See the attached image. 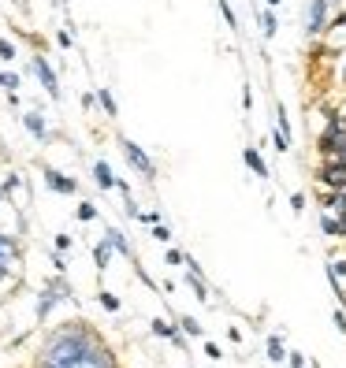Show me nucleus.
<instances>
[{"instance_id": "nucleus-20", "label": "nucleus", "mask_w": 346, "mask_h": 368, "mask_svg": "<svg viewBox=\"0 0 346 368\" xmlns=\"http://www.w3.org/2000/svg\"><path fill=\"white\" fill-rule=\"evenodd\" d=\"M220 4V15H223V23H228V30H238V15H235V8L228 4V0H216Z\"/></svg>"}, {"instance_id": "nucleus-36", "label": "nucleus", "mask_w": 346, "mask_h": 368, "mask_svg": "<svg viewBox=\"0 0 346 368\" xmlns=\"http://www.w3.org/2000/svg\"><path fill=\"white\" fill-rule=\"evenodd\" d=\"M56 249L63 253V249H71V234H56Z\"/></svg>"}, {"instance_id": "nucleus-15", "label": "nucleus", "mask_w": 346, "mask_h": 368, "mask_svg": "<svg viewBox=\"0 0 346 368\" xmlns=\"http://www.w3.org/2000/svg\"><path fill=\"white\" fill-rule=\"evenodd\" d=\"M104 239H109V246L116 249L119 257H130V242H127V234L119 227H109V231H104Z\"/></svg>"}, {"instance_id": "nucleus-16", "label": "nucleus", "mask_w": 346, "mask_h": 368, "mask_svg": "<svg viewBox=\"0 0 346 368\" xmlns=\"http://www.w3.org/2000/svg\"><path fill=\"white\" fill-rule=\"evenodd\" d=\"M186 286L194 291V298H197V301H209V286H205V279H202V272L186 268Z\"/></svg>"}, {"instance_id": "nucleus-47", "label": "nucleus", "mask_w": 346, "mask_h": 368, "mask_svg": "<svg viewBox=\"0 0 346 368\" xmlns=\"http://www.w3.org/2000/svg\"><path fill=\"white\" fill-rule=\"evenodd\" d=\"M60 4H68V0H60Z\"/></svg>"}, {"instance_id": "nucleus-21", "label": "nucleus", "mask_w": 346, "mask_h": 368, "mask_svg": "<svg viewBox=\"0 0 346 368\" xmlns=\"http://www.w3.org/2000/svg\"><path fill=\"white\" fill-rule=\"evenodd\" d=\"M272 149H276V153H283V156L290 153V138H287V134H283V130H279V127L272 130Z\"/></svg>"}, {"instance_id": "nucleus-10", "label": "nucleus", "mask_w": 346, "mask_h": 368, "mask_svg": "<svg viewBox=\"0 0 346 368\" xmlns=\"http://www.w3.org/2000/svg\"><path fill=\"white\" fill-rule=\"evenodd\" d=\"M19 120H23V127L30 130L37 141H49V123H45V115H42V112H23Z\"/></svg>"}, {"instance_id": "nucleus-40", "label": "nucleus", "mask_w": 346, "mask_h": 368, "mask_svg": "<svg viewBox=\"0 0 346 368\" xmlns=\"http://www.w3.org/2000/svg\"><path fill=\"white\" fill-rule=\"evenodd\" d=\"M97 104V94H82V108H93Z\"/></svg>"}, {"instance_id": "nucleus-27", "label": "nucleus", "mask_w": 346, "mask_h": 368, "mask_svg": "<svg viewBox=\"0 0 346 368\" xmlns=\"http://www.w3.org/2000/svg\"><path fill=\"white\" fill-rule=\"evenodd\" d=\"M78 220H82V223H89V220H97V205H89V201H82V205H78Z\"/></svg>"}, {"instance_id": "nucleus-11", "label": "nucleus", "mask_w": 346, "mask_h": 368, "mask_svg": "<svg viewBox=\"0 0 346 368\" xmlns=\"http://www.w3.org/2000/svg\"><path fill=\"white\" fill-rule=\"evenodd\" d=\"M93 182H97L101 190H116V172L109 167V160H93Z\"/></svg>"}, {"instance_id": "nucleus-43", "label": "nucleus", "mask_w": 346, "mask_h": 368, "mask_svg": "<svg viewBox=\"0 0 346 368\" xmlns=\"http://www.w3.org/2000/svg\"><path fill=\"white\" fill-rule=\"evenodd\" d=\"M346 4V0H331V8H342Z\"/></svg>"}, {"instance_id": "nucleus-12", "label": "nucleus", "mask_w": 346, "mask_h": 368, "mask_svg": "<svg viewBox=\"0 0 346 368\" xmlns=\"http://www.w3.org/2000/svg\"><path fill=\"white\" fill-rule=\"evenodd\" d=\"M257 23H261V34L268 37V42H272V37L279 34V15H276V8H268V4H264V8L257 11Z\"/></svg>"}, {"instance_id": "nucleus-37", "label": "nucleus", "mask_w": 346, "mask_h": 368, "mask_svg": "<svg viewBox=\"0 0 346 368\" xmlns=\"http://www.w3.org/2000/svg\"><path fill=\"white\" fill-rule=\"evenodd\" d=\"M135 272H138V279H142V283H145V286H156V283H153V279H149V272H145V268H142V265H135Z\"/></svg>"}, {"instance_id": "nucleus-23", "label": "nucleus", "mask_w": 346, "mask_h": 368, "mask_svg": "<svg viewBox=\"0 0 346 368\" xmlns=\"http://www.w3.org/2000/svg\"><path fill=\"white\" fill-rule=\"evenodd\" d=\"M153 239H156V242H164V246H168L171 239H175V234H171V227H168V223L161 220V223H153Z\"/></svg>"}, {"instance_id": "nucleus-19", "label": "nucleus", "mask_w": 346, "mask_h": 368, "mask_svg": "<svg viewBox=\"0 0 346 368\" xmlns=\"http://www.w3.org/2000/svg\"><path fill=\"white\" fill-rule=\"evenodd\" d=\"M179 327H183V335H190V338H205V327L194 317H179Z\"/></svg>"}, {"instance_id": "nucleus-5", "label": "nucleus", "mask_w": 346, "mask_h": 368, "mask_svg": "<svg viewBox=\"0 0 346 368\" xmlns=\"http://www.w3.org/2000/svg\"><path fill=\"white\" fill-rule=\"evenodd\" d=\"M313 175L324 190H346V164L342 160H321V167Z\"/></svg>"}, {"instance_id": "nucleus-34", "label": "nucleus", "mask_w": 346, "mask_h": 368, "mask_svg": "<svg viewBox=\"0 0 346 368\" xmlns=\"http://www.w3.org/2000/svg\"><path fill=\"white\" fill-rule=\"evenodd\" d=\"M242 108H246V112L254 108V89H249V86H242Z\"/></svg>"}, {"instance_id": "nucleus-4", "label": "nucleus", "mask_w": 346, "mask_h": 368, "mask_svg": "<svg viewBox=\"0 0 346 368\" xmlns=\"http://www.w3.org/2000/svg\"><path fill=\"white\" fill-rule=\"evenodd\" d=\"M30 71L37 75V82H42V89L52 97V101H60V78H56V71L49 68V60L42 56V52H34L30 56Z\"/></svg>"}, {"instance_id": "nucleus-7", "label": "nucleus", "mask_w": 346, "mask_h": 368, "mask_svg": "<svg viewBox=\"0 0 346 368\" xmlns=\"http://www.w3.org/2000/svg\"><path fill=\"white\" fill-rule=\"evenodd\" d=\"M42 179H45V186H49L52 193H63V197H75V193H78V179L63 175L60 167H42Z\"/></svg>"}, {"instance_id": "nucleus-31", "label": "nucleus", "mask_w": 346, "mask_h": 368, "mask_svg": "<svg viewBox=\"0 0 346 368\" xmlns=\"http://www.w3.org/2000/svg\"><path fill=\"white\" fill-rule=\"evenodd\" d=\"M328 30H346V4H342V11H339V15L328 23Z\"/></svg>"}, {"instance_id": "nucleus-33", "label": "nucleus", "mask_w": 346, "mask_h": 368, "mask_svg": "<svg viewBox=\"0 0 346 368\" xmlns=\"http://www.w3.org/2000/svg\"><path fill=\"white\" fill-rule=\"evenodd\" d=\"M19 182H23V179H19L16 172H11V175L4 179V186H0V190H4V193H11V190H16V186H19Z\"/></svg>"}, {"instance_id": "nucleus-6", "label": "nucleus", "mask_w": 346, "mask_h": 368, "mask_svg": "<svg viewBox=\"0 0 346 368\" xmlns=\"http://www.w3.org/2000/svg\"><path fill=\"white\" fill-rule=\"evenodd\" d=\"M71 291H68V283L63 279H52V283H45V291H42V298H37V320H45L52 309H56V301L60 298H68Z\"/></svg>"}, {"instance_id": "nucleus-22", "label": "nucleus", "mask_w": 346, "mask_h": 368, "mask_svg": "<svg viewBox=\"0 0 346 368\" xmlns=\"http://www.w3.org/2000/svg\"><path fill=\"white\" fill-rule=\"evenodd\" d=\"M16 56H19L16 42H8V37H0V60H4V63H11V60H16Z\"/></svg>"}, {"instance_id": "nucleus-44", "label": "nucleus", "mask_w": 346, "mask_h": 368, "mask_svg": "<svg viewBox=\"0 0 346 368\" xmlns=\"http://www.w3.org/2000/svg\"><path fill=\"white\" fill-rule=\"evenodd\" d=\"M339 78H342V86H346V63H342V75H339Z\"/></svg>"}, {"instance_id": "nucleus-26", "label": "nucleus", "mask_w": 346, "mask_h": 368, "mask_svg": "<svg viewBox=\"0 0 346 368\" xmlns=\"http://www.w3.org/2000/svg\"><path fill=\"white\" fill-rule=\"evenodd\" d=\"M97 301H101V305H104V309H109V312H119V298H116V294H109V291H101V294H97Z\"/></svg>"}, {"instance_id": "nucleus-13", "label": "nucleus", "mask_w": 346, "mask_h": 368, "mask_svg": "<svg viewBox=\"0 0 346 368\" xmlns=\"http://www.w3.org/2000/svg\"><path fill=\"white\" fill-rule=\"evenodd\" d=\"M321 231L328 234V239H346V231H342V220L335 212H321Z\"/></svg>"}, {"instance_id": "nucleus-28", "label": "nucleus", "mask_w": 346, "mask_h": 368, "mask_svg": "<svg viewBox=\"0 0 346 368\" xmlns=\"http://www.w3.org/2000/svg\"><path fill=\"white\" fill-rule=\"evenodd\" d=\"M0 86H4V89H16V86H19V75H16V71H0Z\"/></svg>"}, {"instance_id": "nucleus-25", "label": "nucleus", "mask_w": 346, "mask_h": 368, "mask_svg": "<svg viewBox=\"0 0 346 368\" xmlns=\"http://www.w3.org/2000/svg\"><path fill=\"white\" fill-rule=\"evenodd\" d=\"M276 127L290 138V120H287V108H283V104H276Z\"/></svg>"}, {"instance_id": "nucleus-1", "label": "nucleus", "mask_w": 346, "mask_h": 368, "mask_svg": "<svg viewBox=\"0 0 346 368\" xmlns=\"http://www.w3.org/2000/svg\"><path fill=\"white\" fill-rule=\"evenodd\" d=\"M97 343V335L82 324H63L49 335V343L42 346V357H37V368H75L82 361V353Z\"/></svg>"}, {"instance_id": "nucleus-2", "label": "nucleus", "mask_w": 346, "mask_h": 368, "mask_svg": "<svg viewBox=\"0 0 346 368\" xmlns=\"http://www.w3.org/2000/svg\"><path fill=\"white\" fill-rule=\"evenodd\" d=\"M328 23H331V0H305L302 4V34L309 42L328 34Z\"/></svg>"}, {"instance_id": "nucleus-18", "label": "nucleus", "mask_w": 346, "mask_h": 368, "mask_svg": "<svg viewBox=\"0 0 346 368\" xmlns=\"http://www.w3.org/2000/svg\"><path fill=\"white\" fill-rule=\"evenodd\" d=\"M268 361L272 364H283L287 361V346H283V338H279V335H268Z\"/></svg>"}, {"instance_id": "nucleus-38", "label": "nucleus", "mask_w": 346, "mask_h": 368, "mask_svg": "<svg viewBox=\"0 0 346 368\" xmlns=\"http://www.w3.org/2000/svg\"><path fill=\"white\" fill-rule=\"evenodd\" d=\"M138 220H142V223H161V212H142Z\"/></svg>"}, {"instance_id": "nucleus-8", "label": "nucleus", "mask_w": 346, "mask_h": 368, "mask_svg": "<svg viewBox=\"0 0 346 368\" xmlns=\"http://www.w3.org/2000/svg\"><path fill=\"white\" fill-rule=\"evenodd\" d=\"M75 368H116V357H112V350H104L101 338H97V343L82 353V361H78Z\"/></svg>"}, {"instance_id": "nucleus-3", "label": "nucleus", "mask_w": 346, "mask_h": 368, "mask_svg": "<svg viewBox=\"0 0 346 368\" xmlns=\"http://www.w3.org/2000/svg\"><path fill=\"white\" fill-rule=\"evenodd\" d=\"M119 149H123V156H127V164L135 167V172L145 179V182H153L156 179V164L149 160V153H145L138 141H130V138H119Z\"/></svg>"}, {"instance_id": "nucleus-32", "label": "nucleus", "mask_w": 346, "mask_h": 368, "mask_svg": "<svg viewBox=\"0 0 346 368\" xmlns=\"http://www.w3.org/2000/svg\"><path fill=\"white\" fill-rule=\"evenodd\" d=\"M56 42H60V49H71V45H75V37H71V30H60V34H56Z\"/></svg>"}, {"instance_id": "nucleus-17", "label": "nucleus", "mask_w": 346, "mask_h": 368, "mask_svg": "<svg viewBox=\"0 0 346 368\" xmlns=\"http://www.w3.org/2000/svg\"><path fill=\"white\" fill-rule=\"evenodd\" d=\"M97 104H101V112L109 115V120H116V115H119V104H116V97L109 94V86H97Z\"/></svg>"}, {"instance_id": "nucleus-39", "label": "nucleus", "mask_w": 346, "mask_h": 368, "mask_svg": "<svg viewBox=\"0 0 346 368\" xmlns=\"http://www.w3.org/2000/svg\"><path fill=\"white\" fill-rule=\"evenodd\" d=\"M52 268H56V272H63V268H68V265H63V257H60V249L52 253Z\"/></svg>"}, {"instance_id": "nucleus-30", "label": "nucleus", "mask_w": 346, "mask_h": 368, "mask_svg": "<svg viewBox=\"0 0 346 368\" xmlns=\"http://www.w3.org/2000/svg\"><path fill=\"white\" fill-rule=\"evenodd\" d=\"M331 320H335V331H339V335H346V309H342V305L335 309V317H331Z\"/></svg>"}, {"instance_id": "nucleus-29", "label": "nucleus", "mask_w": 346, "mask_h": 368, "mask_svg": "<svg viewBox=\"0 0 346 368\" xmlns=\"http://www.w3.org/2000/svg\"><path fill=\"white\" fill-rule=\"evenodd\" d=\"M290 212H295V216L305 212V193H290Z\"/></svg>"}, {"instance_id": "nucleus-24", "label": "nucleus", "mask_w": 346, "mask_h": 368, "mask_svg": "<svg viewBox=\"0 0 346 368\" xmlns=\"http://www.w3.org/2000/svg\"><path fill=\"white\" fill-rule=\"evenodd\" d=\"M164 265H171V268L186 265V253H183V249H175V246H168V253H164Z\"/></svg>"}, {"instance_id": "nucleus-35", "label": "nucleus", "mask_w": 346, "mask_h": 368, "mask_svg": "<svg viewBox=\"0 0 346 368\" xmlns=\"http://www.w3.org/2000/svg\"><path fill=\"white\" fill-rule=\"evenodd\" d=\"M205 353H209V357H212V361H220V357H223V350H220L216 343H205Z\"/></svg>"}, {"instance_id": "nucleus-9", "label": "nucleus", "mask_w": 346, "mask_h": 368, "mask_svg": "<svg viewBox=\"0 0 346 368\" xmlns=\"http://www.w3.org/2000/svg\"><path fill=\"white\" fill-rule=\"evenodd\" d=\"M242 164L249 167V175H257V179H272L268 160L261 156V149H257V146H242Z\"/></svg>"}, {"instance_id": "nucleus-14", "label": "nucleus", "mask_w": 346, "mask_h": 368, "mask_svg": "<svg viewBox=\"0 0 346 368\" xmlns=\"http://www.w3.org/2000/svg\"><path fill=\"white\" fill-rule=\"evenodd\" d=\"M112 253H116V249L109 246V239H101L97 246H93V268L104 272V268H109V260H112Z\"/></svg>"}, {"instance_id": "nucleus-42", "label": "nucleus", "mask_w": 346, "mask_h": 368, "mask_svg": "<svg viewBox=\"0 0 346 368\" xmlns=\"http://www.w3.org/2000/svg\"><path fill=\"white\" fill-rule=\"evenodd\" d=\"M264 4H268V8H279V4H283V0H264Z\"/></svg>"}, {"instance_id": "nucleus-41", "label": "nucleus", "mask_w": 346, "mask_h": 368, "mask_svg": "<svg viewBox=\"0 0 346 368\" xmlns=\"http://www.w3.org/2000/svg\"><path fill=\"white\" fill-rule=\"evenodd\" d=\"M4 279H11V265H0V283Z\"/></svg>"}, {"instance_id": "nucleus-46", "label": "nucleus", "mask_w": 346, "mask_h": 368, "mask_svg": "<svg viewBox=\"0 0 346 368\" xmlns=\"http://www.w3.org/2000/svg\"><path fill=\"white\" fill-rule=\"evenodd\" d=\"M0 201H4V190H0Z\"/></svg>"}, {"instance_id": "nucleus-45", "label": "nucleus", "mask_w": 346, "mask_h": 368, "mask_svg": "<svg viewBox=\"0 0 346 368\" xmlns=\"http://www.w3.org/2000/svg\"><path fill=\"white\" fill-rule=\"evenodd\" d=\"M290 368H305V364H290Z\"/></svg>"}]
</instances>
